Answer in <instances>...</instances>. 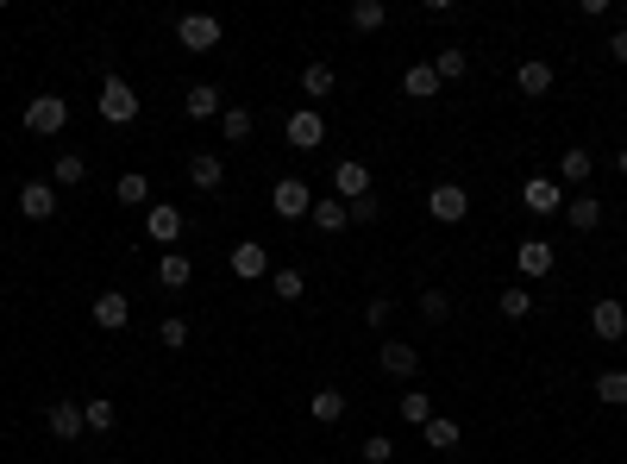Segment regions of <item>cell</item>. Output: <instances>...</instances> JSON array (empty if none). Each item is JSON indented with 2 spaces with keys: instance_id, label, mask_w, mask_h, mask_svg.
I'll return each instance as SVG.
<instances>
[{
  "instance_id": "1",
  "label": "cell",
  "mask_w": 627,
  "mask_h": 464,
  "mask_svg": "<svg viewBox=\"0 0 627 464\" xmlns=\"http://www.w3.org/2000/svg\"><path fill=\"white\" fill-rule=\"evenodd\" d=\"M95 113H101L107 126H132V120H138V88H132L126 76H107V82H101Z\"/></svg>"
},
{
  "instance_id": "18",
  "label": "cell",
  "mask_w": 627,
  "mask_h": 464,
  "mask_svg": "<svg viewBox=\"0 0 627 464\" xmlns=\"http://www.w3.org/2000/svg\"><path fill=\"white\" fill-rule=\"evenodd\" d=\"M195 283V264L182 258V251H164V258H157V289H170V295H182Z\"/></svg>"
},
{
  "instance_id": "39",
  "label": "cell",
  "mask_w": 627,
  "mask_h": 464,
  "mask_svg": "<svg viewBox=\"0 0 627 464\" xmlns=\"http://www.w3.org/2000/svg\"><path fill=\"white\" fill-rule=\"evenodd\" d=\"M82 421L88 433H113V402H82Z\"/></svg>"
},
{
  "instance_id": "44",
  "label": "cell",
  "mask_w": 627,
  "mask_h": 464,
  "mask_svg": "<svg viewBox=\"0 0 627 464\" xmlns=\"http://www.w3.org/2000/svg\"><path fill=\"white\" fill-rule=\"evenodd\" d=\"M615 170H621V176H627V145H621V151H615Z\"/></svg>"
},
{
  "instance_id": "12",
  "label": "cell",
  "mask_w": 627,
  "mask_h": 464,
  "mask_svg": "<svg viewBox=\"0 0 627 464\" xmlns=\"http://www.w3.org/2000/svg\"><path fill=\"white\" fill-rule=\"evenodd\" d=\"M590 333L621 345L627 339V308H621V301H590Z\"/></svg>"
},
{
  "instance_id": "16",
  "label": "cell",
  "mask_w": 627,
  "mask_h": 464,
  "mask_svg": "<svg viewBox=\"0 0 627 464\" xmlns=\"http://www.w3.org/2000/svg\"><path fill=\"white\" fill-rule=\"evenodd\" d=\"M552 82H559V76H552V63H546V57H527V63L515 69V88H521V95H527V101H540V95H552Z\"/></svg>"
},
{
  "instance_id": "8",
  "label": "cell",
  "mask_w": 627,
  "mask_h": 464,
  "mask_svg": "<svg viewBox=\"0 0 627 464\" xmlns=\"http://www.w3.org/2000/svg\"><path fill=\"white\" fill-rule=\"evenodd\" d=\"M521 207H527V214H540V220H552V214H565V189L552 176H527Z\"/></svg>"
},
{
  "instance_id": "30",
  "label": "cell",
  "mask_w": 627,
  "mask_h": 464,
  "mask_svg": "<svg viewBox=\"0 0 627 464\" xmlns=\"http://www.w3.org/2000/svg\"><path fill=\"white\" fill-rule=\"evenodd\" d=\"M345 408H352V402H345L339 389H314V421H320V427H339Z\"/></svg>"
},
{
  "instance_id": "42",
  "label": "cell",
  "mask_w": 627,
  "mask_h": 464,
  "mask_svg": "<svg viewBox=\"0 0 627 464\" xmlns=\"http://www.w3.org/2000/svg\"><path fill=\"white\" fill-rule=\"evenodd\" d=\"M389 458H396V439L370 433V439H364V464H389Z\"/></svg>"
},
{
  "instance_id": "43",
  "label": "cell",
  "mask_w": 627,
  "mask_h": 464,
  "mask_svg": "<svg viewBox=\"0 0 627 464\" xmlns=\"http://www.w3.org/2000/svg\"><path fill=\"white\" fill-rule=\"evenodd\" d=\"M609 57H615V63H627V32H615V38H609Z\"/></svg>"
},
{
  "instance_id": "22",
  "label": "cell",
  "mask_w": 627,
  "mask_h": 464,
  "mask_svg": "<svg viewBox=\"0 0 627 464\" xmlns=\"http://www.w3.org/2000/svg\"><path fill=\"white\" fill-rule=\"evenodd\" d=\"M377 364L389 370V377H414L421 370V352H414L408 339H383V352H377Z\"/></svg>"
},
{
  "instance_id": "36",
  "label": "cell",
  "mask_w": 627,
  "mask_h": 464,
  "mask_svg": "<svg viewBox=\"0 0 627 464\" xmlns=\"http://www.w3.org/2000/svg\"><path fill=\"white\" fill-rule=\"evenodd\" d=\"M464 69H471V63H464V44H452V51H439V57H433V76H439V82H458Z\"/></svg>"
},
{
  "instance_id": "13",
  "label": "cell",
  "mask_w": 627,
  "mask_h": 464,
  "mask_svg": "<svg viewBox=\"0 0 627 464\" xmlns=\"http://www.w3.org/2000/svg\"><path fill=\"white\" fill-rule=\"evenodd\" d=\"M264 270H270V251H264L258 239H239V245H232V276H239V283H264Z\"/></svg>"
},
{
  "instance_id": "7",
  "label": "cell",
  "mask_w": 627,
  "mask_h": 464,
  "mask_svg": "<svg viewBox=\"0 0 627 464\" xmlns=\"http://www.w3.org/2000/svg\"><path fill=\"white\" fill-rule=\"evenodd\" d=\"M427 214L439 226H458L464 214H471V195H464V182H433V195H427Z\"/></svg>"
},
{
  "instance_id": "31",
  "label": "cell",
  "mask_w": 627,
  "mask_h": 464,
  "mask_svg": "<svg viewBox=\"0 0 627 464\" xmlns=\"http://www.w3.org/2000/svg\"><path fill=\"white\" fill-rule=\"evenodd\" d=\"M421 433H427V446H433V452H452L458 439H464V427H458V421H446V414H433V421H427Z\"/></svg>"
},
{
  "instance_id": "40",
  "label": "cell",
  "mask_w": 627,
  "mask_h": 464,
  "mask_svg": "<svg viewBox=\"0 0 627 464\" xmlns=\"http://www.w3.org/2000/svg\"><path fill=\"white\" fill-rule=\"evenodd\" d=\"M345 214H352V226H370V220L383 214V201L377 195H358V201H345Z\"/></svg>"
},
{
  "instance_id": "6",
  "label": "cell",
  "mask_w": 627,
  "mask_h": 464,
  "mask_svg": "<svg viewBox=\"0 0 627 464\" xmlns=\"http://www.w3.org/2000/svg\"><path fill=\"white\" fill-rule=\"evenodd\" d=\"M270 207H276V220H308V214H314V189H308L301 176H283V182L270 189Z\"/></svg>"
},
{
  "instance_id": "17",
  "label": "cell",
  "mask_w": 627,
  "mask_h": 464,
  "mask_svg": "<svg viewBox=\"0 0 627 464\" xmlns=\"http://www.w3.org/2000/svg\"><path fill=\"white\" fill-rule=\"evenodd\" d=\"M88 314H95V327H107V333H120V327H126V320H132V301H126L120 289H101V295H95V308H88Z\"/></svg>"
},
{
  "instance_id": "5",
  "label": "cell",
  "mask_w": 627,
  "mask_h": 464,
  "mask_svg": "<svg viewBox=\"0 0 627 464\" xmlns=\"http://www.w3.org/2000/svg\"><path fill=\"white\" fill-rule=\"evenodd\" d=\"M145 232H151V245L176 251V239L189 232V220H182V207H176V201H151V207H145Z\"/></svg>"
},
{
  "instance_id": "15",
  "label": "cell",
  "mask_w": 627,
  "mask_h": 464,
  "mask_svg": "<svg viewBox=\"0 0 627 464\" xmlns=\"http://www.w3.org/2000/svg\"><path fill=\"white\" fill-rule=\"evenodd\" d=\"M44 427H51V433L63 439V446H69V439H82V433H88L82 402H51V408H44Z\"/></svg>"
},
{
  "instance_id": "24",
  "label": "cell",
  "mask_w": 627,
  "mask_h": 464,
  "mask_svg": "<svg viewBox=\"0 0 627 464\" xmlns=\"http://www.w3.org/2000/svg\"><path fill=\"white\" fill-rule=\"evenodd\" d=\"M439 88H446V82L433 76V63H408V69H402V95H408V101H433Z\"/></svg>"
},
{
  "instance_id": "19",
  "label": "cell",
  "mask_w": 627,
  "mask_h": 464,
  "mask_svg": "<svg viewBox=\"0 0 627 464\" xmlns=\"http://www.w3.org/2000/svg\"><path fill=\"white\" fill-rule=\"evenodd\" d=\"M565 226H571V232H596V226H602V201H596L590 189H577V195L565 201Z\"/></svg>"
},
{
  "instance_id": "20",
  "label": "cell",
  "mask_w": 627,
  "mask_h": 464,
  "mask_svg": "<svg viewBox=\"0 0 627 464\" xmlns=\"http://www.w3.org/2000/svg\"><path fill=\"white\" fill-rule=\"evenodd\" d=\"M182 113H189V120H214V113H226V95L214 82H195L189 95H182Z\"/></svg>"
},
{
  "instance_id": "41",
  "label": "cell",
  "mask_w": 627,
  "mask_h": 464,
  "mask_svg": "<svg viewBox=\"0 0 627 464\" xmlns=\"http://www.w3.org/2000/svg\"><path fill=\"white\" fill-rule=\"evenodd\" d=\"M421 314H427V320H452V295H446V289H427V295H421Z\"/></svg>"
},
{
  "instance_id": "23",
  "label": "cell",
  "mask_w": 627,
  "mask_h": 464,
  "mask_svg": "<svg viewBox=\"0 0 627 464\" xmlns=\"http://www.w3.org/2000/svg\"><path fill=\"white\" fill-rule=\"evenodd\" d=\"M88 182V157L82 151H57V164H51V189L63 195V189H82Z\"/></svg>"
},
{
  "instance_id": "26",
  "label": "cell",
  "mask_w": 627,
  "mask_h": 464,
  "mask_svg": "<svg viewBox=\"0 0 627 464\" xmlns=\"http://www.w3.org/2000/svg\"><path fill=\"white\" fill-rule=\"evenodd\" d=\"M333 88H339V76H333V63H308V69H301V95H308V101H327V95H333Z\"/></svg>"
},
{
  "instance_id": "28",
  "label": "cell",
  "mask_w": 627,
  "mask_h": 464,
  "mask_svg": "<svg viewBox=\"0 0 627 464\" xmlns=\"http://www.w3.org/2000/svg\"><path fill=\"white\" fill-rule=\"evenodd\" d=\"M113 201H120V207H151V182L138 170H126L120 182H113Z\"/></svg>"
},
{
  "instance_id": "14",
  "label": "cell",
  "mask_w": 627,
  "mask_h": 464,
  "mask_svg": "<svg viewBox=\"0 0 627 464\" xmlns=\"http://www.w3.org/2000/svg\"><path fill=\"white\" fill-rule=\"evenodd\" d=\"M552 264H559L552 239H521V245H515V270H521V276H552Z\"/></svg>"
},
{
  "instance_id": "3",
  "label": "cell",
  "mask_w": 627,
  "mask_h": 464,
  "mask_svg": "<svg viewBox=\"0 0 627 464\" xmlns=\"http://www.w3.org/2000/svg\"><path fill=\"white\" fill-rule=\"evenodd\" d=\"M63 126H69V101L63 95H32L26 101V132L32 138H57Z\"/></svg>"
},
{
  "instance_id": "21",
  "label": "cell",
  "mask_w": 627,
  "mask_h": 464,
  "mask_svg": "<svg viewBox=\"0 0 627 464\" xmlns=\"http://www.w3.org/2000/svg\"><path fill=\"white\" fill-rule=\"evenodd\" d=\"M590 176H596V157L590 151H565L552 182H559V189H590Z\"/></svg>"
},
{
  "instance_id": "35",
  "label": "cell",
  "mask_w": 627,
  "mask_h": 464,
  "mask_svg": "<svg viewBox=\"0 0 627 464\" xmlns=\"http://www.w3.org/2000/svg\"><path fill=\"white\" fill-rule=\"evenodd\" d=\"M596 402L627 408V370H602V377H596Z\"/></svg>"
},
{
  "instance_id": "9",
  "label": "cell",
  "mask_w": 627,
  "mask_h": 464,
  "mask_svg": "<svg viewBox=\"0 0 627 464\" xmlns=\"http://www.w3.org/2000/svg\"><path fill=\"white\" fill-rule=\"evenodd\" d=\"M333 195L339 201L370 195V164H364V157H339V164H333Z\"/></svg>"
},
{
  "instance_id": "29",
  "label": "cell",
  "mask_w": 627,
  "mask_h": 464,
  "mask_svg": "<svg viewBox=\"0 0 627 464\" xmlns=\"http://www.w3.org/2000/svg\"><path fill=\"white\" fill-rule=\"evenodd\" d=\"M396 414H402V427H427L433 421V396L427 389H408V396L396 402Z\"/></svg>"
},
{
  "instance_id": "33",
  "label": "cell",
  "mask_w": 627,
  "mask_h": 464,
  "mask_svg": "<svg viewBox=\"0 0 627 464\" xmlns=\"http://www.w3.org/2000/svg\"><path fill=\"white\" fill-rule=\"evenodd\" d=\"M320 232H345L352 226V214H345V201H314V214H308Z\"/></svg>"
},
{
  "instance_id": "38",
  "label": "cell",
  "mask_w": 627,
  "mask_h": 464,
  "mask_svg": "<svg viewBox=\"0 0 627 464\" xmlns=\"http://www.w3.org/2000/svg\"><path fill=\"white\" fill-rule=\"evenodd\" d=\"M389 320H396V301H389V295H370V301H364V327H389Z\"/></svg>"
},
{
  "instance_id": "27",
  "label": "cell",
  "mask_w": 627,
  "mask_h": 464,
  "mask_svg": "<svg viewBox=\"0 0 627 464\" xmlns=\"http://www.w3.org/2000/svg\"><path fill=\"white\" fill-rule=\"evenodd\" d=\"M220 132H226V145H245V138L258 132V113H251V107H226L220 113Z\"/></svg>"
},
{
  "instance_id": "25",
  "label": "cell",
  "mask_w": 627,
  "mask_h": 464,
  "mask_svg": "<svg viewBox=\"0 0 627 464\" xmlns=\"http://www.w3.org/2000/svg\"><path fill=\"white\" fill-rule=\"evenodd\" d=\"M345 26H352V32H383L389 7H383V0H358V7H345Z\"/></svg>"
},
{
  "instance_id": "11",
  "label": "cell",
  "mask_w": 627,
  "mask_h": 464,
  "mask_svg": "<svg viewBox=\"0 0 627 464\" xmlns=\"http://www.w3.org/2000/svg\"><path fill=\"white\" fill-rule=\"evenodd\" d=\"M220 182H226V157H220V151H189V189L214 195Z\"/></svg>"
},
{
  "instance_id": "32",
  "label": "cell",
  "mask_w": 627,
  "mask_h": 464,
  "mask_svg": "<svg viewBox=\"0 0 627 464\" xmlns=\"http://www.w3.org/2000/svg\"><path fill=\"white\" fill-rule=\"evenodd\" d=\"M496 314H502V320H527V314H533V289L508 283V289H502V301H496Z\"/></svg>"
},
{
  "instance_id": "34",
  "label": "cell",
  "mask_w": 627,
  "mask_h": 464,
  "mask_svg": "<svg viewBox=\"0 0 627 464\" xmlns=\"http://www.w3.org/2000/svg\"><path fill=\"white\" fill-rule=\"evenodd\" d=\"M270 295L276 301H301V295H308V276H301V270H276L270 276Z\"/></svg>"
},
{
  "instance_id": "37",
  "label": "cell",
  "mask_w": 627,
  "mask_h": 464,
  "mask_svg": "<svg viewBox=\"0 0 627 464\" xmlns=\"http://www.w3.org/2000/svg\"><path fill=\"white\" fill-rule=\"evenodd\" d=\"M157 345H170V352H182V345H189V320H182V314H170L164 327H157Z\"/></svg>"
},
{
  "instance_id": "10",
  "label": "cell",
  "mask_w": 627,
  "mask_h": 464,
  "mask_svg": "<svg viewBox=\"0 0 627 464\" xmlns=\"http://www.w3.org/2000/svg\"><path fill=\"white\" fill-rule=\"evenodd\" d=\"M57 207H63V195L51 189V176H44V182H26V189H19V214H26V220H57Z\"/></svg>"
},
{
  "instance_id": "45",
  "label": "cell",
  "mask_w": 627,
  "mask_h": 464,
  "mask_svg": "<svg viewBox=\"0 0 627 464\" xmlns=\"http://www.w3.org/2000/svg\"><path fill=\"white\" fill-rule=\"evenodd\" d=\"M621 13H627V7H621Z\"/></svg>"
},
{
  "instance_id": "4",
  "label": "cell",
  "mask_w": 627,
  "mask_h": 464,
  "mask_svg": "<svg viewBox=\"0 0 627 464\" xmlns=\"http://www.w3.org/2000/svg\"><path fill=\"white\" fill-rule=\"evenodd\" d=\"M283 138L295 151H320V145H327V113H320V107H295L283 120Z\"/></svg>"
},
{
  "instance_id": "2",
  "label": "cell",
  "mask_w": 627,
  "mask_h": 464,
  "mask_svg": "<svg viewBox=\"0 0 627 464\" xmlns=\"http://www.w3.org/2000/svg\"><path fill=\"white\" fill-rule=\"evenodd\" d=\"M220 38H226V26H220L214 13H182V19H176V44H182L189 57H207Z\"/></svg>"
}]
</instances>
